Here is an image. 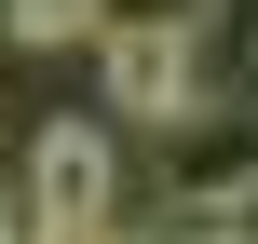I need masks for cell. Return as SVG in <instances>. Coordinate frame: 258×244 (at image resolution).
<instances>
[{
    "label": "cell",
    "mask_w": 258,
    "mask_h": 244,
    "mask_svg": "<svg viewBox=\"0 0 258 244\" xmlns=\"http://www.w3.org/2000/svg\"><path fill=\"white\" fill-rule=\"evenodd\" d=\"M0 27L27 54H68V41H95V0H0Z\"/></svg>",
    "instance_id": "277c9868"
},
{
    "label": "cell",
    "mask_w": 258,
    "mask_h": 244,
    "mask_svg": "<svg viewBox=\"0 0 258 244\" xmlns=\"http://www.w3.org/2000/svg\"><path fill=\"white\" fill-rule=\"evenodd\" d=\"M122 244H136V231H122Z\"/></svg>",
    "instance_id": "ba28073f"
},
{
    "label": "cell",
    "mask_w": 258,
    "mask_h": 244,
    "mask_svg": "<svg viewBox=\"0 0 258 244\" xmlns=\"http://www.w3.org/2000/svg\"><path fill=\"white\" fill-rule=\"evenodd\" d=\"M163 190L190 204V231H204V217H231V204L258 190V109L231 95V82H218V95H190V109L163 122Z\"/></svg>",
    "instance_id": "3957f363"
},
{
    "label": "cell",
    "mask_w": 258,
    "mask_h": 244,
    "mask_svg": "<svg viewBox=\"0 0 258 244\" xmlns=\"http://www.w3.org/2000/svg\"><path fill=\"white\" fill-rule=\"evenodd\" d=\"M218 231H231V244H258V190H245V204H231V217H218Z\"/></svg>",
    "instance_id": "5b68a950"
},
{
    "label": "cell",
    "mask_w": 258,
    "mask_h": 244,
    "mask_svg": "<svg viewBox=\"0 0 258 244\" xmlns=\"http://www.w3.org/2000/svg\"><path fill=\"white\" fill-rule=\"evenodd\" d=\"M0 244H14V190H0Z\"/></svg>",
    "instance_id": "52a82bcc"
},
{
    "label": "cell",
    "mask_w": 258,
    "mask_h": 244,
    "mask_svg": "<svg viewBox=\"0 0 258 244\" xmlns=\"http://www.w3.org/2000/svg\"><path fill=\"white\" fill-rule=\"evenodd\" d=\"M122 149H109V122H54L41 149H27V177H14V231H95L122 244Z\"/></svg>",
    "instance_id": "6da1fadb"
},
{
    "label": "cell",
    "mask_w": 258,
    "mask_h": 244,
    "mask_svg": "<svg viewBox=\"0 0 258 244\" xmlns=\"http://www.w3.org/2000/svg\"><path fill=\"white\" fill-rule=\"evenodd\" d=\"M177 244H231V231H218V217H204V231H177Z\"/></svg>",
    "instance_id": "8992f818"
},
{
    "label": "cell",
    "mask_w": 258,
    "mask_h": 244,
    "mask_svg": "<svg viewBox=\"0 0 258 244\" xmlns=\"http://www.w3.org/2000/svg\"><path fill=\"white\" fill-rule=\"evenodd\" d=\"M95 82H109V122H177L190 95H218V27H95Z\"/></svg>",
    "instance_id": "7a4b0ae2"
}]
</instances>
